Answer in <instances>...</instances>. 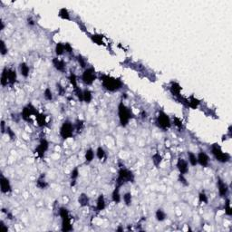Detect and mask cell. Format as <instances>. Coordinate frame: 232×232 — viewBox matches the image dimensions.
Masks as SVG:
<instances>
[{
	"instance_id": "obj_27",
	"label": "cell",
	"mask_w": 232,
	"mask_h": 232,
	"mask_svg": "<svg viewBox=\"0 0 232 232\" xmlns=\"http://www.w3.org/2000/svg\"><path fill=\"white\" fill-rule=\"evenodd\" d=\"M181 87L179 86L177 83H172L171 84V91L173 94H175V95H178L179 94V91H181Z\"/></svg>"
},
{
	"instance_id": "obj_29",
	"label": "cell",
	"mask_w": 232,
	"mask_h": 232,
	"mask_svg": "<svg viewBox=\"0 0 232 232\" xmlns=\"http://www.w3.org/2000/svg\"><path fill=\"white\" fill-rule=\"evenodd\" d=\"M123 201L127 206H130L132 204V194L131 192H127L123 195Z\"/></svg>"
},
{
	"instance_id": "obj_22",
	"label": "cell",
	"mask_w": 232,
	"mask_h": 232,
	"mask_svg": "<svg viewBox=\"0 0 232 232\" xmlns=\"http://www.w3.org/2000/svg\"><path fill=\"white\" fill-rule=\"evenodd\" d=\"M94 150H92V149H88L85 152V161L87 163H89V162H91L92 160H94Z\"/></svg>"
},
{
	"instance_id": "obj_23",
	"label": "cell",
	"mask_w": 232,
	"mask_h": 232,
	"mask_svg": "<svg viewBox=\"0 0 232 232\" xmlns=\"http://www.w3.org/2000/svg\"><path fill=\"white\" fill-rule=\"evenodd\" d=\"M113 200L115 203H119L121 201V195H120V189L119 187H116L113 192Z\"/></svg>"
},
{
	"instance_id": "obj_26",
	"label": "cell",
	"mask_w": 232,
	"mask_h": 232,
	"mask_svg": "<svg viewBox=\"0 0 232 232\" xmlns=\"http://www.w3.org/2000/svg\"><path fill=\"white\" fill-rule=\"evenodd\" d=\"M65 52V44L62 43H58L55 46V54L57 55H62L63 53Z\"/></svg>"
},
{
	"instance_id": "obj_4",
	"label": "cell",
	"mask_w": 232,
	"mask_h": 232,
	"mask_svg": "<svg viewBox=\"0 0 232 232\" xmlns=\"http://www.w3.org/2000/svg\"><path fill=\"white\" fill-rule=\"evenodd\" d=\"M134 179V176L132 171H130L129 170L127 169H121L119 171V174H118V179H117V184L118 187L121 186L123 184L129 182V181H132Z\"/></svg>"
},
{
	"instance_id": "obj_21",
	"label": "cell",
	"mask_w": 232,
	"mask_h": 232,
	"mask_svg": "<svg viewBox=\"0 0 232 232\" xmlns=\"http://www.w3.org/2000/svg\"><path fill=\"white\" fill-rule=\"evenodd\" d=\"M155 216H156V219H157L158 221H163L166 219V213L164 212L163 210L159 208V210H157V211H156Z\"/></svg>"
},
{
	"instance_id": "obj_33",
	"label": "cell",
	"mask_w": 232,
	"mask_h": 232,
	"mask_svg": "<svg viewBox=\"0 0 232 232\" xmlns=\"http://www.w3.org/2000/svg\"><path fill=\"white\" fill-rule=\"evenodd\" d=\"M152 161L154 162V164L156 166H158L160 163H161V155L159 153H156L152 156Z\"/></svg>"
},
{
	"instance_id": "obj_39",
	"label": "cell",
	"mask_w": 232,
	"mask_h": 232,
	"mask_svg": "<svg viewBox=\"0 0 232 232\" xmlns=\"http://www.w3.org/2000/svg\"><path fill=\"white\" fill-rule=\"evenodd\" d=\"M199 103H200V102L197 100V99H195V98H191L190 99V106H191L192 108H196L197 106L199 105Z\"/></svg>"
},
{
	"instance_id": "obj_13",
	"label": "cell",
	"mask_w": 232,
	"mask_h": 232,
	"mask_svg": "<svg viewBox=\"0 0 232 232\" xmlns=\"http://www.w3.org/2000/svg\"><path fill=\"white\" fill-rule=\"evenodd\" d=\"M218 189H219V195L221 197H225L227 195L228 191H229V187L228 185L226 184L221 179H218Z\"/></svg>"
},
{
	"instance_id": "obj_12",
	"label": "cell",
	"mask_w": 232,
	"mask_h": 232,
	"mask_svg": "<svg viewBox=\"0 0 232 232\" xmlns=\"http://www.w3.org/2000/svg\"><path fill=\"white\" fill-rule=\"evenodd\" d=\"M36 110H34V108L31 105H27L26 107H25L24 109H23V112L21 113L22 115V118L24 119V120H29V118H30V116L33 115V114H36Z\"/></svg>"
},
{
	"instance_id": "obj_43",
	"label": "cell",
	"mask_w": 232,
	"mask_h": 232,
	"mask_svg": "<svg viewBox=\"0 0 232 232\" xmlns=\"http://www.w3.org/2000/svg\"><path fill=\"white\" fill-rule=\"evenodd\" d=\"M78 62L80 63V65L82 66V67H85L86 65V63H85V60H84V58H83L81 55L78 56Z\"/></svg>"
},
{
	"instance_id": "obj_37",
	"label": "cell",
	"mask_w": 232,
	"mask_h": 232,
	"mask_svg": "<svg viewBox=\"0 0 232 232\" xmlns=\"http://www.w3.org/2000/svg\"><path fill=\"white\" fill-rule=\"evenodd\" d=\"M78 169L77 168H75L74 170H73V171L71 172V179L74 181H74H75V179H76V178L78 177Z\"/></svg>"
},
{
	"instance_id": "obj_3",
	"label": "cell",
	"mask_w": 232,
	"mask_h": 232,
	"mask_svg": "<svg viewBox=\"0 0 232 232\" xmlns=\"http://www.w3.org/2000/svg\"><path fill=\"white\" fill-rule=\"evenodd\" d=\"M60 217L62 219V230L63 231H70L72 230L71 218L69 216L68 210L65 208H61L59 210Z\"/></svg>"
},
{
	"instance_id": "obj_6",
	"label": "cell",
	"mask_w": 232,
	"mask_h": 232,
	"mask_svg": "<svg viewBox=\"0 0 232 232\" xmlns=\"http://www.w3.org/2000/svg\"><path fill=\"white\" fill-rule=\"evenodd\" d=\"M74 134V126L70 121H65L61 126L60 129V135L63 139L66 140L68 138H71Z\"/></svg>"
},
{
	"instance_id": "obj_28",
	"label": "cell",
	"mask_w": 232,
	"mask_h": 232,
	"mask_svg": "<svg viewBox=\"0 0 232 232\" xmlns=\"http://www.w3.org/2000/svg\"><path fill=\"white\" fill-rule=\"evenodd\" d=\"M59 16L62 17L63 19H66V20L70 19V15H69L68 10L65 9V8L60 9V11H59Z\"/></svg>"
},
{
	"instance_id": "obj_5",
	"label": "cell",
	"mask_w": 232,
	"mask_h": 232,
	"mask_svg": "<svg viewBox=\"0 0 232 232\" xmlns=\"http://www.w3.org/2000/svg\"><path fill=\"white\" fill-rule=\"evenodd\" d=\"M211 152H212V154L214 155V157L219 162H227L230 160V155L229 153L223 152L221 149H220V147L217 144L212 145Z\"/></svg>"
},
{
	"instance_id": "obj_36",
	"label": "cell",
	"mask_w": 232,
	"mask_h": 232,
	"mask_svg": "<svg viewBox=\"0 0 232 232\" xmlns=\"http://www.w3.org/2000/svg\"><path fill=\"white\" fill-rule=\"evenodd\" d=\"M70 82H71V84H73V86L74 87V88H76V87H77V80H76V76H75V74H73V73L70 74Z\"/></svg>"
},
{
	"instance_id": "obj_31",
	"label": "cell",
	"mask_w": 232,
	"mask_h": 232,
	"mask_svg": "<svg viewBox=\"0 0 232 232\" xmlns=\"http://www.w3.org/2000/svg\"><path fill=\"white\" fill-rule=\"evenodd\" d=\"M96 155L99 160H102L104 158V156H105V150H103V148L102 147H98L97 150H96Z\"/></svg>"
},
{
	"instance_id": "obj_16",
	"label": "cell",
	"mask_w": 232,
	"mask_h": 232,
	"mask_svg": "<svg viewBox=\"0 0 232 232\" xmlns=\"http://www.w3.org/2000/svg\"><path fill=\"white\" fill-rule=\"evenodd\" d=\"M53 63H54L55 67L57 69L58 71H60V72H63V71H65V62H63V60L58 59V58H55V59L53 60Z\"/></svg>"
},
{
	"instance_id": "obj_46",
	"label": "cell",
	"mask_w": 232,
	"mask_h": 232,
	"mask_svg": "<svg viewBox=\"0 0 232 232\" xmlns=\"http://www.w3.org/2000/svg\"><path fill=\"white\" fill-rule=\"evenodd\" d=\"M27 23H28L29 26H34V21L31 18V17H29V18L27 19Z\"/></svg>"
},
{
	"instance_id": "obj_48",
	"label": "cell",
	"mask_w": 232,
	"mask_h": 232,
	"mask_svg": "<svg viewBox=\"0 0 232 232\" xmlns=\"http://www.w3.org/2000/svg\"><path fill=\"white\" fill-rule=\"evenodd\" d=\"M1 228H2V229H4L5 231H7V229H8L7 227H5V225L4 224V222H3V221H1Z\"/></svg>"
},
{
	"instance_id": "obj_25",
	"label": "cell",
	"mask_w": 232,
	"mask_h": 232,
	"mask_svg": "<svg viewBox=\"0 0 232 232\" xmlns=\"http://www.w3.org/2000/svg\"><path fill=\"white\" fill-rule=\"evenodd\" d=\"M188 157H189L190 163L192 166H196L197 164H198V159H197V156L193 152H188Z\"/></svg>"
},
{
	"instance_id": "obj_11",
	"label": "cell",
	"mask_w": 232,
	"mask_h": 232,
	"mask_svg": "<svg viewBox=\"0 0 232 232\" xmlns=\"http://www.w3.org/2000/svg\"><path fill=\"white\" fill-rule=\"evenodd\" d=\"M177 167H178V170L181 172V174L184 175V174H186L188 171H189V165H188V162L185 161L184 159H181L179 158L177 161Z\"/></svg>"
},
{
	"instance_id": "obj_1",
	"label": "cell",
	"mask_w": 232,
	"mask_h": 232,
	"mask_svg": "<svg viewBox=\"0 0 232 232\" xmlns=\"http://www.w3.org/2000/svg\"><path fill=\"white\" fill-rule=\"evenodd\" d=\"M102 84L104 87V89L110 92H115L118 91L123 86V83L120 79H116L113 77L109 76V75H103L101 77Z\"/></svg>"
},
{
	"instance_id": "obj_45",
	"label": "cell",
	"mask_w": 232,
	"mask_h": 232,
	"mask_svg": "<svg viewBox=\"0 0 232 232\" xmlns=\"http://www.w3.org/2000/svg\"><path fill=\"white\" fill-rule=\"evenodd\" d=\"M174 123H175V125L176 126H178V127H179V128H181V127L182 126V124H181V121H179V119H175V121H174Z\"/></svg>"
},
{
	"instance_id": "obj_32",
	"label": "cell",
	"mask_w": 232,
	"mask_h": 232,
	"mask_svg": "<svg viewBox=\"0 0 232 232\" xmlns=\"http://www.w3.org/2000/svg\"><path fill=\"white\" fill-rule=\"evenodd\" d=\"M44 96L46 100H48V101H52L53 100V94H52V92L49 88H46L45 92H44Z\"/></svg>"
},
{
	"instance_id": "obj_15",
	"label": "cell",
	"mask_w": 232,
	"mask_h": 232,
	"mask_svg": "<svg viewBox=\"0 0 232 232\" xmlns=\"http://www.w3.org/2000/svg\"><path fill=\"white\" fill-rule=\"evenodd\" d=\"M105 208V200L103 194L99 195L97 199V203H96V210L98 211H102Z\"/></svg>"
},
{
	"instance_id": "obj_18",
	"label": "cell",
	"mask_w": 232,
	"mask_h": 232,
	"mask_svg": "<svg viewBox=\"0 0 232 232\" xmlns=\"http://www.w3.org/2000/svg\"><path fill=\"white\" fill-rule=\"evenodd\" d=\"M29 71H30V69H29V66L27 65V63H20V73L23 76L27 77L29 75Z\"/></svg>"
},
{
	"instance_id": "obj_24",
	"label": "cell",
	"mask_w": 232,
	"mask_h": 232,
	"mask_svg": "<svg viewBox=\"0 0 232 232\" xmlns=\"http://www.w3.org/2000/svg\"><path fill=\"white\" fill-rule=\"evenodd\" d=\"M7 70L8 69L5 67L4 68V70L2 72V75H1V84L3 86H5L8 83V78H7Z\"/></svg>"
},
{
	"instance_id": "obj_40",
	"label": "cell",
	"mask_w": 232,
	"mask_h": 232,
	"mask_svg": "<svg viewBox=\"0 0 232 232\" xmlns=\"http://www.w3.org/2000/svg\"><path fill=\"white\" fill-rule=\"evenodd\" d=\"M1 55H5V54L7 53V47L5 46V44L4 42V40H1Z\"/></svg>"
},
{
	"instance_id": "obj_49",
	"label": "cell",
	"mask_w": 232,
	"mask_h": 232,
	"mask_svg": "<svg viewBox=\"0 0 232 232\" xmlns=\"http://www.w3.org/2000/svg\"><path fill=\"white\" fill-rule=\"evenodd\" d=\"M0 24H1V27H0V29H1V30H3L4 29V27H5V25H4V22L1 20V22H0Z\"/></svg>"
},
{
	"instance_id": "obj_38",
	"label": "cell",
	"mask_w": 232,
	"mask_h": 232,
	"mask_svg": "<svg viewBox=\"0 0 232 232\" xmlns=\"http://www.w3.org/2000/svg\"><path fill=\"white\" fill-rule=\"evenodd\" d=\"M37 121H38V124L40 126H43L45 124V116L43 114H40L37 117Z\"/></svg>"
},
{
	"instance_id": "obj_17",
	"label": "cell",
	"mask_w": 232,
	"mask_h": 232,
	"mask_svg": "<svg viewBox=\"0 0 232 232\" xmlns=\"http://www.w3.org/2000/svg\"><path fill=\"white\" fill-rule=\"evenodd\" d=\"M7 78H8V83L13 84L16 82V70H13V69H8L7 70Z\"/></svg>"
},
{
	"instance_id": "obj_41",
	"label": "cell",
	"mask_w": 232,
	"mask_h": 232,
	"mask_svg": "<svg viewBox=\"0 0 232 232\" xmlns=\"http://www.w3.org/2000/svg\"><path fill=\"white\" fill-rule=\"evenodd\" d=\"M7 134H8V136L12 139V140H14V139L16 138V134H15V132L11 130V128L10 127H7Z\"/></svg>"
},
{
	"instance_id": "obj_10",
	"label": "cell",
	"mask_w": 232,
	"mask_h": 232,
	"mask_svg": "<svg viewBox=\"0 0 232 232\" xmlns=\"http://www.w3.org/2000/svg\"><path fill=\"white\" fill-rule=\"evenodd\" d=\"M0 187H1V191L2 193H8L11 191V184L9 179L4 177L3 175L0 179Z\"/></svg>"
},
{
	"instance_id": "obj_2",
	"label": "cell",
	"mask_w": 232,
	"mask_h": 232,
	"mask_svg": "<svg viewBox=\"0 0 232 232\" xmlns=\"http://www.w3.org/2000/svg\"><path fill=\"white\" fill-rule=\"evenodd\" d=\"M118 116H119L120 123L123 127H125L128 124L130 120L132 119L131 110L127 107L123 102H121L118 105Z\"/></svg>"
},
{
	"instance_id": "obj_14",
	"label": "cell",
	"mask_w": 232,
	"mask_h": 232,
	"mask_svg": "<svg viewBox=\"0 0 232 232\" xmlns=\"http://www.w3.org/2000/svg\"><path fill=\"white\" fill-rule=\"evenodd\" d=\"M197 159H198V163H200L202 167H207L208 163H210V158H208V156L203 152H200L198 154Z\"/></svg>"
},
{
	"instance_id": "obj_20",
	"label": "cell",
	"mask_w": 232,
	"mask_h": 232,
	"mask_svg": "<svg viewBox=\"0 0 232 232\" xmlns=\"http://www.w3.org/2000/svg\"><path fill=\"white\" fill-rule=\"evenodd\" d=\"M79 204L82 207H85L89 205V198L87 197V195L85 194H81V196L79 197Z\"/></svg>"
},
{
	"instance_id": "obj_34",
	"label": "cell",
	"mask_w": 232,
	"mask_h": 232,
	"mask_svg": "<svg viewBox=\"0 0 232 232\" xmlns=\"http://www.w3.org/2000/svg\"><path fill=\"white\" fill-rule=\"evenodd\" d=\"M199 200H200V202H203V203H207L208 202V197H207V195H206V193L204 192V191H202V192L200 193Z\"/></svg>"
},
{
	"instance_id": "obj_19",
	"label": "cell",
	"mask_w": 232,
	"mask_h": 232,
	"mask_svg": "<svg viewBox=\"0 0 232 232\" xmlns=\"http://www.w3.org/2000/svg\"><path fill=\"white\" fill-rule=\"evenodd\" d=\"M92 99V92L90 90H84L83 91V101H84L85 103H90Z\"/></svg>"
},
{
	"instance_id": "obj_30",
	"label": "cell",
	"mask_w": 232,
	"mask_h": 232,
	"mask_svg": "<svg viewBox=\"0 0 232 232\" xmlns=\"http://www.w3.org/2000/svg\"><path fill=\"white\" fill-rule=\"evenodd\" d=\"M36 186L40 189H45L46 186H47V183L45 182V181L44 179V177L41 176L38 179H37V181H36Z\"/></svg>"
},
{
	"instance_id": "obj_9",
	"label": "cell",
	"mask_w": 232,
	"mask_h": 232,
	"mask_svg": "<svg viewBox=\"0 0 232 232\" xmlns=\"http://www.w3.org/2000/svg\"><path fill=\"white\" fill-rule=\"evenodd\" d=\"M48 142L46 141V140H45V139H43V140L40 142V143H39V145H38V147L36 148V153H37V155H38V157H40V158H42V157H44V155H45V152L46 150H47V149H48Z\"/></svg>"
},
{
	"instance_id": "obj_7",
	"label": "cell",
	"mask_w": 232,
	"mask_h": 232,
	"mask_svg": "<svg viewBox=\"0 0 232 232\" xmlns=\"http://www.w3.org/2000/svg\"><path fill=\"white\" fill-rule=\"evenodd\" d=\"M95 79H96V74H95L94 69L92 67L86 68L82 75L83 82L87 85H91L95 81Z\"/></svg>"
},
{
	"instance_id": "obj_8",
	"label": "cell",
	"mask_w": 232,
	"mask_h": 232,
	"mask_svg": "<svg viewBox=\"0 0 232 232\" xmlns=\"http://www.w3.org/2000/svg\"><path fill=\"white\" fill-rule=\"evenodd\" d=\"M157 124H158V126L160 127V128L163 129V130L169 129L171 127V119L165 113L160 112L158 117H157Z\"/></svg>"
},
{
	"instance_id": "obj_47",
	"label": "cell",
	"mask_w": 232,
	"mask_h": 232,
	"mask_svg": "<svg viewBox=\"0 0 232 232\" xmlns=\"http://www.w3.org/2000/svg\"><path fill=\"white\" fill-rule=\"evenodd\" d=\"M1 132H2V133L5 132V121H2V123H1Z\"/></svg>"
},
{
	"instance_id": "obj_42",
	"label": "cell",
	"mask_w": 232,
	"mask_h": 232,
	"mask_svg": "<svg viewBox=\"0 0 232 232\" xmlns=\"http://www.w3.org/2000/svg\"><path fill=\"white\" fill-rule=\"evenodd\" d=\"M92 39H94V41L95 43H97L98 45H101L103 43L101 36H92Z\"/></svg>"
},
{
	"instance_id": "obj_44",
	"label": "cell",
	"mask_w": 232,
	"mask_h": 232,
	"mask_svg": "<svg viewBox=\"0 0 232 232\" xmlns=\"http://www.w3.org/2000/svg\"><path fill=\"white\" fill-rule=\"evenodd\" d=\"M65 52H66V53H68V54L72 53L73 48H72V46L70 45V44H65Z\"/></svg>"
},
{
	"instance_id": "obj_35",
	"label": "cell",
	"mask_w": 232,
	"mask_h": 232,
	"mask_svg": "<svg viewBox=\"0 0 232 232\" xmlns=\"http://www.w3.org/2000/svg\"><path fill=\"white\" fill-rule=\"evenodd\" d=\"M225 212L227 215L231 216L232 215V210L230 208V203H229V200H227V203H226V207H225Z\"/></svg>"
}]
</instances>
